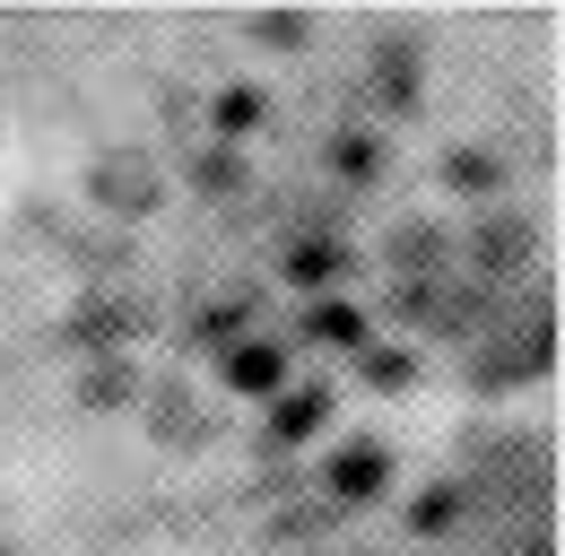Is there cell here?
I'll list each match as a JSON object with an SVG mask.
<instances>
[{
	"label": "cell",
	"instance_id": "1",
	"mask_svg": "<svg viewBox=\"0 0 565 556\" xmlns=\"http://www.w3.org/2000/svg\"><path fill=\"white\" fill-rule=\"evenodd\" d=\"M470 504H495L504 522H548V495H557V443L548 435H488L470 452Z\"/></svg>",
	"mask_w": 565,
	"mask_h": 556
},
{
	"label": "cell",
	"instance_id": "2",
	"mask_svg": "<svg viewBox=\"0 0 565 556\" xmlns=\"http://www.w3.org/2000/svg\"><path fill=\"white\" fill-rule=\"evenodd\" d=\"M548 365H557V313H548V296L522 304L504 331H479V340H470V383H479V392H522V383H540Z\"/></svg>",
	"mask_w": 565,
	"mask_h": 556
},
{
	"label": "cell",
	"instance_id": "3",
	"mask_svg": "<svg viewBox=\"0 0 565 556\" xmlns=\"http://www.w3.org/2000/svg\"><path fill=\"white\" fill-rule=\"evenodd\" d=\"M531 253H540L531 217H522V209H488V217H479V226L452 244V270L470 278V287H488V296H495V287H513V278L531 270Z\"/></svg>",
	"mask_w": 565,
	"mask_h": 556
},
{
	"label": "cell",
	"instance_id": "4",
	"mask_svg": "<svg viewBox=\"0 0 565 556\" xmlns=\"http://www.w3.org/2000/svg\"><path fill=\"white\" fill-rule=\"evenodd\" d=\"M401 313L418 322V331H435V340H479L488 331V313H495V296L488 287H470L461 270H435V278H418V287H401Z\"/></svg>",
	"mask_w": 565,
	"mask_h": 556
},
{
	"label": "cell",
	"instance_id": "5",
	"mask_svg": "<svg viewBox=\"0 0 565 556\" xmlns=\"http://www.w3.org/2000/svg\"><path fill=\"white\" fill-rule=\"evenodd\" d=\"M87 201L105 209V217H148V209H166V165L148 148H96Z\"/></svg>",
	"mask_w": 565,
	"mask_h": 556
},
{
	"label": "cell",
	"instance_id": "6",
	"mask_svg": "<svg viewBox=\"0 0 565 556\" xmlns=\"http://www.w3.org/2000/svg\"><path fill=\"white\" fill-rule=\"evenodd\" d=\"M140 400H148V435H157V443H166V452H210L217 443V417L201 409V392H192V383H174V374H166V383H140Z\"/></svg>",
	"mask_w": 565,
	"mask_h": 556
},
{
	"label": "cell",
	"instance_id": "7",
	"mask_svg": "<svg viewBox=\"0 0 565 556\" xmlns=\"http://www.w3.org/2000/svg\"><path fill=\"white\" fill-rule=\"evenodd\" d=\"M365 87H374L383 114H418V87H426L418 35H374V44H365Z\"/></svg>",
	"mask_w": 565,
	"mask_h": 556
},
{
	"label": "cell",
	"instance_id": "8",
	"mask_svg": "<svg viewBox=\"0 0 565 556\" xmlns=\"http://www.w3.org/2000/svg\"><path fill=\"white\" fill-rule=\"evenodd\" d=\"M383 261H392V278H401V287H418V278L452 270V235H444L435 217H401V226L383 235Z\"/></svg>",
	"mask_w": 565,
	"mask_h": 556
},
{
	"label": "cell",
	"instance_id": "9",
	"mask_svg": "<svg viewBox=\"0 0 565 556\" xmlns=\"http://www.w3.org/2000/svg\"><path fill=\"white\" fill-rule=\"evenodd\" d=\"M322 479H331V495H322L331 513H340V504H374V495L392 487V452H383V443H349Z\"/></svg>",
	"mask_w": 565,
	"mask_h": 556
},
{
	"label": "cell",
	"instance_id": "10",
	"mask_svg": "<svg viewBox=\"0 0 565 556\" xmlns=\"http://www.w3.org/2000/svg\"><path fill=\"white\" fill-rule=\"evenodd\" d=\"M131 331H140V304H131V296H87L71 313V340L87 348V356H122Z\"/></svg>",
	"mask_w": 565,
	"mask_h": 556
},
{
	"label": "cell",
	"instance_id": "11",
	"mask_svg": "<svg viewBox=\"0 0 565 556\" xmlns=\"http://www.w3.org/2000/svg\"><path fill=\"white\" fill-rule=\"evenodd\" d=\"M217 365H226L235 392H279V383H287V340H226V348H217Z\"/></svg>",
	"mask_w": 565,
	"mask_h": 556
},
{
	"label": "cell",
	"instance_id": "12",
	"mask_svg": "<svg viewBox=\"0 0 565 556\" xmlns=\"http://www.w3.org/2000/svg\"><path fill=\"white\" fill-rule=\"evenodd\" d=\"M287 278H296V287H313V296H322V287H340V278H349L340 235H296V244H287Z\"/></svg>",
	"mask_w": 565,
	"mask_h": 556
},
{
	"label": "cell",
	"instance_id": "13",
	"mask_svg": "<svg viewBox=\"0 0 565 556\" xmlns=\"http://www.w3.org/2000/svg\"><path fill=\"white\" fill-rule=\"evenodd\" d=\"M78 400H87V409H131V400H140V374H131L122 356H96V365L78 374Z\"/></svg>",
	"mask_w": 565,
	"mask_h": 556
},
{
	"label": "cell",
	"instance_id": "14",
	"mask_svg": "<svg viewBox=\"0 0 565 556\" xmlns=\"http://www.w3.org/2000/svg\"><path fill=\"white\" fill-rule=\"evenodd\" d=\"M244 35L270 44V53H305V44H313V18H305V9H253Z\"/></svg>",
	"mask_w": 565,
	"mask_h": 556
},
{
	"label": "cell",
	"instance_id": "15",
	"mask_svg": "<svg viewBox=\"0 0 565 556\" xmlns=\"http://www.w3.org/2000/svg\"><path fill=\"white\" fill-rule=\"evenodd\" d=\"M210 114H217V139L235 148V139H253L262 122H270V96H262V87H226V96H217Z\"/></svg>",
	"mask_w": 565,
	"mask_h": 556
},
{
	"label": "cell",
	"instance_id": "16",
	"mask_svg": "<svg viewBox=\"0 0 565 556\" xmlns=\"http://www.w3.org/2000/svg\"><path fill=\"white\" fill-rule=\"evenodd\" d=\"M322 417H331V392H279L270 435H279V443H305V435H322Z\"/></svg>",
	"mask_w": 565,
	"mask_h": 556
},
{
	"label": "cell",
	"instance_id": "17",
	"mask_svg": "<svg viewBox=\"0 0 565 556\" xmlns=\"http://www.w3.org/2000/svg\"><path fill=\"white\" fill-rule=\"evenodd\" d=\"M331 174H340V183H374V174H383V139L374 131H340L331 139Z\"/></svg>",
	"mask_w": 565,
	"mask_h": 556
},
{
	"label": "cell",
	"instance_id": "18",
	"mask_svg": "<svg viewBox=\"0 0 565 556\" xmlns=\"http://www.w3.org/2000/svg\"><path fill=\"white\" fill-rule=\"evenodd\" d=\"M305 340H322V348H365V313H356V304H313V313H305Z\"/></svg>",
	"mask_w": 565,
	"mask_h": 556
},
{
	"label": "cell",
	"instance_id": "19",
	"mask_svg": "<svg viewBox=\"0 0 565 556\" xmlns=\"http://www.w3.org/2000/svg\"><path fill=\"white\" fill-rule=\"evenodd\" d=\"M444 183H452V192H495V165L470 157V148H452V157H444Z\"/></svg>",
	"mask_w": 565,
	"mask_h": 556
},
{
	"label": "cell",
	"instance_id": "20",
	"mask_svg": "<svg viewBox=\"0 0 565 556\" xmlns=\"http://www.w3.org/2000/svg\"><path fill=\"white\" fill-rule=\"evenodd\" d=\"M365 383H374V392H401V383H409V356H401V348H365Z\"/></svg>",
	"mask_w": 565,
	"mask_h": 556
},
{
	"label": "cell",
	"instance_id": "21",
	"mask_svg": "<svg viewBox=\"0 0 565 556\" xmlns=\"http://www.w3.org/2000/svg\"><path fill=\"white\" fill-rule=\"evenodd\" d=\"M452 513H470V495H461V479H452V487H435V495L418 504V531H444Z\"/></svg>",
	"mask_w": 565,
	"mask_h": 556
},
{
	"label": "cell",
	"instance_id": "22",
	"mask_svg": "<svg viewBox=\"0 0 565 556\" xmlns=\"http://www.w3.org/2000/svg\"><path fill=\"white\" fill-rule=\"evenodd\" d=\"M192 183H201V192H235V183H244V165L217 148V157H201V165H192Z\"/></svg>",
	"mask_w": 565,
	"mask_h": 556
}]
</instances>
